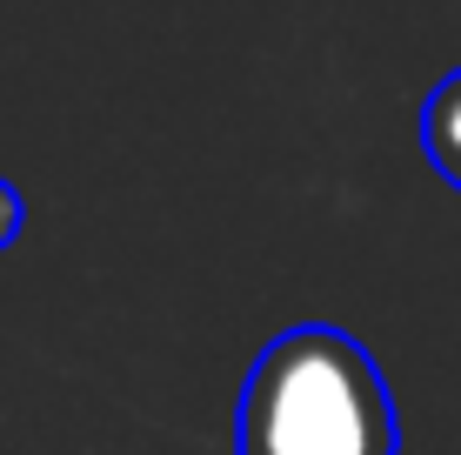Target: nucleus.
<instances>
[{
    "label": "nucleus",
    "instance_id": "f257e3e1",
    "mask_svg": "<svg viewBox=\"0 0 461 455\" xmlns=\"http://www.w3.org/2000/svg\"><path fill=\"white\" fill-rule=\"evenodd\" d=\"M241 455H394V402L375 355L341 328H288L248 369L241 415H234Z\"/></svg>",
    "mask_w": 461,
    "mask_h": 455
},
{
    "label": "nucleus",
    "instance_id": "f03ea898",
    "mask_svg": "<svg viewBox=\"0 0 461 455\" xmlns=\"http://www.w3.org/2000/svg\"><path fill=\"white\" fill-rule=\"evenodd\" d=\"M421 148H428V161H435V175L461 187V68L428 94V107H421Z\"/></svg>",
    "mask_w": 461,
    "mask_h": 455
},
{
    "label": "nucleus",
    "instance_id": "7ed1b4c3",
    "mask_svg": "<svg viewBox=\"0 0 461 455\" xmlns=\"http://www.w3.org/2000/svg\"><path fill=\"white\" fill-rule=\"evenodd\" d=\"M21 195H14V181H0V248H14V234H21Z\"/></svg>",
    "mask_w": 461,
    "mask_h": 455
}]
</instances>
